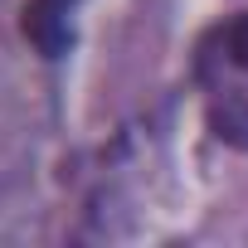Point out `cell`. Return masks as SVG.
I'll return each instance as SVG.
<instances>
[{
	"mask_svg": "<svg viewBox=\"0 0 248 248\" xmlns=\"http://www.w3.org/2000/svg\"><path fill=\"white\" fill-rule=\"evenodd\" d=\"M73 5H78V0H25L20 30H25V39H30L44 59H63V54L73 49V25H68Z\"/></svg>",
	"mask_w": 248,
	"mask_h": 248,
	"instance_id": "1",
	"label": "cell"
},
{
	"mask_svg": "<svg viewBox=\"0 0 248 248\" xmlns=\"http://www.w3.org/2000/svg\"><path fill=\"white\" fill-rule=\"evenodd\" d=\"M224 54L248 73V15H233V20L224 25Z\"/></svg>",
	"mask_w": 248,
	"mask_h": 248,
	"instance_id": "2",
	"label": "cell"
}]
</instances>
